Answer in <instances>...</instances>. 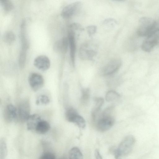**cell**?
Returning a JSON list of instances; mask_svg holds the SVG:
<instances>
[{"label": "cell", "mask_w": 159, "mask_h": 159, "mask_svg": "<svg viewBox=\"0 0 159 159\" xmlns=\"http://www.w3.org/2000/svg\"><path fill=\"white\" fill-rule=\"evenodd\" d=\"M135 139L132 135L126 136L120 142L118 148L114 152L116 158L125 156L132 151L135 143Z\"/></svg>", "instance_id": "cell-1"}, {"label": "cell", "mask_w": 159, "mask_h": 159, "mask_svg": "<svg viewBox=\"0 0 159 159\" xmlns=\"http://www.w3.org/2000/svg\"><path fill=\"white\" fill-rule=\"evenodd\" d=\"M157 29V22L151 18L143 17L139 20L137 33L139 36L147 37Z\"/></svg>", "instance_id": "cell-2"}, {"label": "cell", "mask_w": 159, "mask_h": 159, "mask_svg": "<svg viewBox=\"0 0 159 159\" xmlns=\"http://www.w3.org/2000/svg\"><path fill=\"white\" fill-rule=\"evenodd\" d=\"M111 108H109L106 109L98 120L96 126L100 131H106L110 129L113 125L114 120L111 114Z\"/></svg>", "instance_id": "cell-3"}, {"label": "cell", "mask_w": 159, "mask_h": 159, "mask_svg": "<svg viewBox=\"0 0 159 159\" xmlns=\"http://www.w3.org/2000/svg\"><path fill=\"white\" fill-rule=\"evenodd\" d=\"M159 40V29H157L147 36L142 44L141 48L144 51L150 52Z\"/></svg>", "instance_id": "cell-4"}, {"label": "cell", "mask_w": 159, "mask_h": 159, "mask_svg": "<svg viewBox=\"0 0 159 159\" xmlns=\"http://www.w3.org/2000/svg\"><path fill=\"white\" fill-rule=\"evenodd\" d=\"M65 117L68 121L75 124L81 128H84L85 126V120L73 108L69 107L66 110Z\"/></svg>", "instance_id": "cell-5"}, {"label": "cell", "mask_w": 159, "mask_h": 159, "mask_svg": "<svg viewBox=\"0 0 159 159\" xmlns=\"http://www.w3.org/2000/svg\"><path fill=\"white\" fill-rule=\"evenodd\" d=\"M81 2H76L65 7L61 12V16L65 19L69 18L78 13L82 7Z\"/></svg>", "instance_id": "cell-6"}, {"label": "cell", "mask_w": 159, "mask_h": 159, "mask_svg": "<svg viewBox=\"0 0 159 159\" xmlns=\"http://www.w3.org/2000/svg\"><path fill=\"white\" fill-rule=\"evenodd\" d=\"M121 64V61L120 60H113L109 62L102 69L100 74L103 76H107L112 74L118 70Z\"/></svg>", "instance_id": "cell-7"}, {"label": "cell", "mask_w": 159, "mask_h": 159, "mask_svg": "<svg viewBox=\"0 0 159 159\" xmlns=\"http://www.w3.org/2000/svg\"><path fill=\"white\" fill-rule=\"evenodd\" d=\"M28 81L30 87L34 91L40 89L44 83V79L42 75L36 73H33L30 75Z\"/></svg>", "instance_id": "cell-8"}, {"label": "cell", "mask_w": 159, "mask_h": 159, "mask_svg": "<svg viewBox=\"0 0 159 159\" xmlns=\"http://www.w3.org/2000/svg\"><path fill=\"white\" fill-rule=\"evenodd\" d=\"M67 37L69 41V46L70 48V58L72 64L73 66H74L76 49L74 31L69 29Z\"/></svg>", "instance_id": "cell-9"}, {"label": "cell", "mask_w": 159, "mask_h": 159, "mask_svg": "<svg viewBox=\"0 0 159 159\" xmlns=\"http://www.w3.org/2000/svg\"><path fill=\"white\" fill-rule=\"evenodd\" d=\"M96 52L94 49L89 48L87 44H84L80 49L79 55L80 59L83 60H92L96 56Z\"/></svg>", "instance_id": "cell-10"}, {"label": "cell", "mask_w": 159, "mask_h": 159, "mask_svg": "<svg viewBox=\"0 0 159 159\" xmlns=\"http://www.w3.org/2000/svg\"><path fill=\"white\" fill-rule=\"evenodd\" d=\"M30 105L26 100L22 101L19 104L17 110L18 115L22 121H26L30 115Z\"/></svg>", "instance_id": "cell-11"}, {"label": "cell", "mask_w": 159, "mask_h": 159, "mask_svg": "<svg viewBox=\"0 0 159 159\" xmlns=\"http://www.w3.org/2000/svg\"><path fill=\"white\" fill-rule=\"evenodd\" d=\"M34 64L35 67L41 71L48 70L50 66V62L49 58L43 55L37 57L34 60Z\"/></svg>", "instance_id": "cell-12"}, {"label": "cell", "mask_w": 159, "mask_h": 159, "mask_svg": "<svg viewBox=\"0 0 159 159\" xmlns=\"http://www.w3.org/2000/svg\"><path fill=\"white\" fill-rule=\"evenodd\" d=\"M41 120V117L38 114H33L30 115L26 120L28 130L35 131L38 123Z\"/></svg>", "instance_id": "cell-13"}, {"label": "cell", "mask_w": 159, "mask_h": 159, "mask_svg": "<svg viewBox=\"0 0 159 159\" xmlns=\"http://www.w3.org/2000/svg\"><path fill=\"white\" fill-rule=\"evenodd\" d=\"M4 115L5 119L8 122H11L16 118L17 110L13 105L9 104L5 109Z\"/></svg>", "instance_id": "cell-14"}, {"label": "cell", "mask_w": 159, "mask_h": 159, "mask_svg": "<svg viewBox=\"0 0 159 159\" xmlns=\"http://www.w3.org/2000/svg\"><path fill=\"white\" fill-rule=\"evenodd\" d=\"M69 46L68 37H64L61 39L57 41L55 43L54 47L55 50L63 53H66Z\"/></svg>", "instance_id": "cell-15"}, {"label": "cell", "mask_w": 159, "mask_h": 159, "mask_svg": "<svg viewBox=\"0 0 159 159\" xmlns=\"http://www.w3.org/2000/svg\"><path fill=\"white\" fill-rule=\"evenodd\" d=\"M50 128V125L47 121L41 120L38 123L35 131L40 134H44L49 130Z\"/></svg>", "instance_id": "cell-16"}, {"label": "cell", "mask_w": 159, "mask_h": 159, "mask_svg": "<svg viewBox=\"0 0 159 159\" xmlns=\"http://www.w3.org/2000/svg\"><path fill=\"white\" fill-rule=\"evenodd\" d=\"M104 102V99L101 97H98L95 99V105L92 112V116L93 120H95L98 113Z\"/></svg>", "instance_id": "cell-17"}, {"label": "cell", "mask_w": 159, "mask_h": 159, "mask_svg": "<svg viewBox=\"0 0 159 159\" xmlns=\"http://www.w3.org/2000/svg\"><path fill=\"white\" fill-rule=\"evenodd\" d=\"M69 157L70 159H82L83 155L80 149L76 147L72 148L69 153Z\"/></svg>", "instance_id": "cell-18"}, {"label": "cell", "mask_w": 159, "mask_h": 159, "mask_svg": "<svg viewBox=\"0 0 159 159\" xmlns=\"http://www.w3.org/2000/svg\"><path fill=\"white\" fill-rule=\"evenodd\" d=\"M16 36L11 31H7L4 34L3 39L4 41L8 44H10L15 41Z\"/></svg>", "instance_id": "cell-19"}, {"label": "cell", "mask_w": 159, "mask_h": 159, "mask_svg": "<svg viewBox=\"0 0 159 159\" xmlns=\"http://www.w3.org/2000/svg\"><path fill=\"white\" fill-rule=\"evenodd\" d=\"M120 96V94L117 92L113 90H110L107 93L105 99L108 102H112L118 99Z\"/></svg>", "instance_id": "cell-20"}, {"label": "cell", "mask_w": 159, "mask_h": 159, "mask_svg": "<svg viewBox=\"0 0 159 159\" xmlns=\"http://www.w3.org/2000/svg\"><path fill=\"white\" fill-rule=\"evenodd\" d=\"M7 154L6 144L5 140L2 138L0 141V159H4Z\"/></svg>", "instance_id": "cell-21"}, {"label": "cell", "mask_w": 159, "mask_h": 159, "mask_svg": "<svg viewBox=\"0 0 159 159\" xmlns=\"http://www.w3.org/2000/svg\"><path fill=\"white\" fill-rule=\"evenodd\" d=\"M90 96V90L89 89L85 88L82 90L81 100V102L84 103H87L89 99Z\"/></svg>", "instance_id": "cell-22"}, {"label": "cell", "mask_w": 159, "mask_h": 159, "mask_svg": "<svg viewBox=\"0 0 159 159\" xmlns=\"http://www.w3.org/2000/svg\"><path fill=\"white\" fill-rule=\"evenodd\" d=\"M0 4L3 9L6 11H9L11 10L13 5L10 0H0Z\"/></svg>", "instance_id": "cell-23"}, {"label": "cell", "mask_w": 159, "mask_h": 159, "mask_svg": "<svg viewBox=\"0 0 159 159\" xmlns=\"http://www.w3.org/2000/svg\"><path fill=\"white\" fill-rule=\"evenodd\" d=\"M50 102L49 98L45 95H41L39 96L36 101V104L37 105L41 103L43 104H47Z\"/></svg>", "instance_id": "cell-24"}, {"label": "cell", "mask_w": 159, "mask_h": 159, "mask_svg": "<svg viewBox=\"0 0 159 159\" xmlns=\"http://www.w3.org/2000/svg\"><path fill=\"white\" fill-rule=\"evenodd\" d=\"M56 156L54 154L50 152L43 153L39 157L40 159H55Z\"/></svg>", "instance_id": "cell-25"}, {"label": "cell", "mask_w": 159, "mask_h": 159, "mask_svg": "<svg viewBox=\"0 0 159 159\" xmlns=\"http://www.w3.org/2000/svg\"><path fill=\"white\" fill-rule=\"evenodd\" d=\"M97 30V27L95 25H91L87 27V31L89 36L94 34L96 32Z\"/></svg>", "instance_id": "cell-26"}, {"label": "cell", "mask_w": 159, "mask_h": 159, "mask_svg": "<svg viewBox=\"0 0 159 159\" xmlns=\"http://www.w3.org/2000/svg\"><path fill=\"white\" fill-rule=\"evenodd\" d=\"M95 157L97 159H102V157L101 155L99 150L98 149H96L95 152Z\"/></svg>", "instance_id": "cell-27"}, {"label": "cell", "mask_w": 159, "mask_h": 159, "mask_svg": "<svg viewBox=\"0 0 159 159\" xmlns=\"http://www.w3.org/2000/svg\"><path fill=\"white\" fill-rule=\"evenodd\" d=\"M118 0V1H123L124 0Z\"/></svg>", "instance_id": "cell-28"}]
</instances>
